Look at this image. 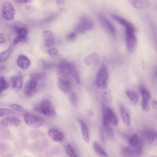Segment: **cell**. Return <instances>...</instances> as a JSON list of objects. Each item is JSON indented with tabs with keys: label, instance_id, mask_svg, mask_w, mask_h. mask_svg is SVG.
Listing matches in <instances>:
<instances>
[{
	"label": "cell",
	"instance_id": "bcb514c9",
	"mask_svg": "<svg viewBox=\"0 0 157 157\" xmlns=\"http://www.w3.org/2000/svg\"><path fill=\"white\" fill-rule=\"evenodd\" d=\"M152 105L154 109H157V102L156 101L154 100L152 103Z\"/></svg>",
	"mask_w": 157,
	"mask_h": 157
},
{
	"label": "cell",
	"instance_id": "ba28073f",
	"mask_svg": "<svg viewBox=\"0 0 157 157\" xmlns=\"http://www.w3.org/2000/svg\"><path fill=\"white\" fill-rule=\"evenodd\" d=\"M98 18L100 24L107 32L111 34H115L116 30L114 26L103 14L99 13Z\"/></svg>",
	"mask_w": 157,
	"mask_h": 157
},
{
	"label": "cell",
	"instance_id": "836d02e7",
	"mask_svg": "<svg viewBox=\"0 0 157 157\" xmlns=\"http://www.w3.org/2000/svg\"><path fill=\"white\" fill-rule=\"evenodd\" d=\"M66 152L67 154L71 157H75L76 155L73 147L70 144H68L66 147Z\"/></svg>",
	"mask_w": 157,
	"mask_h": 157
},
{
	"label": "cell",
	"instance_id": "74e56055",
	"mask_svg": "<svg viewBox=\"0 0 157 157\" xmlns=\"http://www.w3.org/2000/svg\"><path fill=\"white\" fill-rule=\"evenodd\" d=\"M105 133L107 136L109 138H112L113 136V131L109 125L104 126Z\"/></svg>",
	"mask_w": 157,
	"mask_h": 157
},
{
	"label": "cell",
	"instance_id": "ab89813d",
	"mask_svg": "<svg viewBox=\"0 0 157 157\" xmlns=\"http://www.w3.org/2000/svg\"><path fill=\"white\" fill-rule=\"evenodd\" d=\"M26 36H17L14 39L13 43L14 44H16L19 42H25L26 40Z\"/></svg>",
	"mask_w": 157,
	"mask_h": 157
},
{
	"label": "cell",
	"instance_id": "e575fe53",
	"mask_svg": "<svg viewBox=\"0 0 157 157\" xmlns=\"http://www.w3.org/2000/svg\"><path fill=\"white\" fill-rule=\"evenodd\" d=\"M72 76H73L76 82L79 84L80 82V78L79 74L75 65L73 67L72 72Z\"/></svg>",
	"mask_w": 157,
	"mask_h": 157
},
{
	"label": "cell",
	"instance_id": "ffe728a7",
	"mask_svg": "<svg viewBox=\"0 0 157 157\" xmlns=\"http://www.w3.org/2000/svg\"><path fill=\"white\" fill-rule=\"evenodd\" d=\"M93 146L94 151L97 156L102 157L108 156L106 153L98 142L94 141L93 142Z\"/></svg>",
	"mask_w": 157,
	"mask_h": 157
},
{
	"label": "cell",
	"instance_id": "ee69618b",
	"mask_svg": "<svg viewBox=\"0 0 157 157\" xmlns=\"http://www.w3.org/2000/svg\"><path fill=\"white\" fill-rule=\"evenodd\" d=\"M16 2L19 3H30L33 0H14Z\"/></svg>",
	"mask_w": 157,
	"mask_h": 157
},
{
	"label": "cell",
	"instance_id": "f1b7e54d",
	"mask_svg": "<svg viewBox=\"0 0 157 157\" xmlns=\"http://www.w3.org/2000/svg\"><path fill=\"white\" fill-rule=\"evenodd\" d=\"M140 93L143 99L147 100L149 101L151 99V95L149 91L146 88L143 87L141 88Z\"/></svg>",
	"mask_w": 157,
	"mask_h": 157
},
{
	"label": "cell",
	"instance_id": "7402d4cb",
	"mask_svg": "<svg viewBox=\"0 0 157 157\" xmlns=\"http://www.w3.org/2000/svg\"><path fill=\"white\" fill-rule=\"evenodd\" d=\"M13 48V46L11 45L6 50L0 53V63L5 62L8 59Z\"/></svg>",
	"mask_w": 157,
	"mask_h": 157
},
{
	"label": "cell",
	"instance_id": "8fae6325",
	"mask_svg": "<svg viewBox=\"0 0 157 157\" xmlns=\"http://www.w3.org/2000/svg\"><path fill=\"white\" fill-rule=\"evenodd\" d=\"M58 79V84L59 89L65 93L70 92L72 90L70 79L63 78H59Z\"/></svg>",
	"mask_w": 157,
	"mask_h": 157
},
{
	"label": "cell",
	"instance_id": "7dc6e473",
	"mask_svg": "<svg viewBox=\"0 0 157 157\" xmlns=\"http://www.w3.org/2000/svg\"><path fill=\"white\" fill-rule=\"evenodd\" d=\"M56 2L58 4L61 5L64 4L65 3L64 0H57Z\"/></svg>",
	"mask_w": 157,
	"mask_h": 157
},
{
	"label": "cell",
	"instance_id": "1f68e13d",
	"mask_svg": "<svg viewBox=\"0 0 157 157\" xmlns=\"http://www.w3.org/2000/svg\"><path fill=\"white\" fill-rule=\"evenodd\" d=\"M16 113L12 110L6 108H0V117L6 115H13Z\"/></svg>",
	"mask_w": 157,
	"mask_h": 157
},
{
	"label": "cell",
	"instance_id": "5bb4252c",
	"mask_svg": "<svg viewBox=\"0 0 157 157\" xmlns=\"http://www.w3.org/2000/svg\"><path fill=\"white\" fill-rule=\"evenodd\" d=\"M112 17L115 21L125 27L126 29H132L135 32H138V29L135 26L123 18L116 15H113Z\"/></svg>",
	"mask_w": 157,
	"mask_h": 157
},
{
	"label": "cell",
	"instance_id": "9a60e30c",
	"mask_svg": "<svg viewBox=\"0 0 157 157\" xmlns=\"http://www.w3.org/2000/svg\"><path fill=\"white\" fill-rule=\"evenodd\" d=\"M45 45L47 47H51L54 44L55 40L52 32L48 30H44L42 32Z\"/></svg>",
	"mask_w": 157,
	"mask_h": 157
},
{
	"label": "cell",
	"instance_id": "603a6c76",
	"mask_svg": "<svg viewBox=\"0 0 157 157\" xmlns=\"http://www.w3.org/2000/svg\"><path fill=\"white\" fill-rule=\"evenodd\" d=\"M121 154L122 156L124 157L136 156L133 147H124L122 150Z\"/></svg>",
	"mask_w": 157,
	"mask_h": 157
},
{
	"label": "cell",
	"instance_id": "4316f807",
	"mask_svg": "<svg viewBox=\"0 0 157 157\" xmlns=\"http://www.w3.org/2000/svg\"><path fill=\"white\" fill-rule=\"evenodd\" d=\"M126 94L131 103L133 105H136L138 102V98L135 93L132 91L128 90L127 91Z\"/></svg>",
	"mask_w": 157,
	"mask_h": 157
},
{
	"label": "cell",
	"instance_id": "7c38bea8",
	"mask_svg": "<svg viewBox=\"0 0 157 157\" xmlns=\"http://www.w3.org/2000/svg\"><path fill=\"white\" fill-rule=\"evenodd\" d=\"M2 124L6 127H18L20 125L21 122L20 120L14 116H7L2 120Z\"/></svg>",
	"mask_w": 157,
	"mask_h": 157
},
{
	"label": "cell",
	"instance_id": "83f0119b",
	"mask_svg": "<svg viewBox=\"0 0 157 157\" xmlns=\"http://www.w3.org/2000/svg\"><path fill=\"white\" fill-rule=\"evenodd\" d=\"M10 147L7 144H0V154L3 155H10L11 150Z\"/></svg>",
	"mask_w": 157,
	"mask_h": 157
},
{
	"label": "cell",
	"instance_id": "60d3db41",
	"mask_svg": "<svg viewBox=\"0 0 157 157\" xmlns=\"http://www.w3.org/2000/svg\"><path fill=\"white\" fill-rule=\"evenodd\" d=\"M71 102L75 106L77 104V98L74 92H72L70 96Z\"/></svg>",
	"mask_w": 157,
	"mask_h": 157
},
{
	"label": "cell",
	"instance_id": "30bf717a",
	"mask_svg": "<svg viewBox=\"0 0 157 157\" xmlns=\"http://www.w3.org/2000/svg\"><path fill=\"white\" fill-rule=\"evenodd\" d=\"M102 106L103 116L106 117L109 123L114 126H117L118 121L115 113L111 109L106 108L104 104H102Z\"/></svg>",
	"mask_w": 157,
	"mask_h": 157
},
{
	"label": "cell",
	"instance_id": "d590c367",
	"mask_svg": "<svg viewBox=\"0 0 157 157\" xmlns=\"http://www.w3.org/2000/svg\"><path fill=\"white\" fill-rule=\"evenodd\" d=\"M15 31L18 36H26L28 33L27 30L24 27L17 28Z\"/></svg>",
	"mask_w": 157,
	"mask_h": 157
},
{
	"label": "cell",
	"instance_id": "d6986e66",
	"mask_svg": "<svg viewBox=\"0 0 157 157\" xmlns=\"http://www.w3.org/2000/svg\"><path fill=\"white\" fill-rule=\"evenodd\" d=\"M99 60L98 55L94 52L87 57L84 60V62L86 64L89 66L96 65L98 63Z\"/></svg>",
	"mask_w": 157,
	"mask_h": 157
},
{
	"label": "cell",
	"instance_id": "b9f144b4",
	"mask_svg": "<svg viewBox=\"0 0 157 157\" xmlns=\"http://www.w3.org/2000/svg\"><path fill=\"white\" fill-rule=\"evenodd\" d=\"M30 78L38 80L42 78V75L39 73L33 72L30 75Z\"/></svg>",
	"mask_w": 157,
	"mask_h": 157
},
{
	"label": "cell",
	"instance_id": "4dcf8cb0",
	"mask_svg": "<svg viewBox=\"0 0 157 157\" xmlns=\"http://www.w3.org/2000/svg\"><path fill=\"white\" fill-rule=\"evenodd\" d=\"M129 144L132 147H135L138 145L139 140L138 136L136 134L133 135L129 140Z\"/></svg>",
	"mask_w": 157,
	"mask_h": 157
},
{
	"label": "cell",
	"instance_id": "484cf974",
	"mask_svg": "<svg viewBox=\"0 0 157 157\" xmlns=\"http://www.w3.org/2000/svg\"><path fill=\"white\" fill-rule=\"evenodd\" d=\"M149 144L152 145L157 144V132L155 130H152L149 132L148 137Z\"/></svg>",
	"mask_w": 157,
	"mask_h": 157
},
{
	"label": "cell",
	"instance_id": "f6af8a7d",
	"mask_svg": "<svg viewBox=\"0 0 157 157\" xmlns=\"http://www.w3.org/2000/svg\"><path fill=\"white\" fill-rule=\"evenodd\" d=\"M6 39L4 35L0 33V44L4 43L5 42Z\"/></svg>",
	"mask_w": 157,
	"mask_h": 157
},
{
	"label": "cell",
	"instance_id": "6da1fadb",
	"mask_svg": "<svg viewBox=\"0 0 157 157\" xmlns=\"http://www.w3.org/2000/svg\"><path fill=\"white\" fill-rule=\"evenodd\" d=\"M75 65L65 60H62L58 63L56 69L58 78H63L71 79Z\"/></svg>",
	"mask_w": 157,
	"mask_h": 157
},
{
	"label": "cell",
	"instance_id": "52a82bcc",
	"mask_svg": "<svg viewBox=\"0 0 157 157\" xmlns=\"http://www.w3.org/2000/svg\"><path fill=\"white\" fill-rule=\"evenodd\" d=\"M37 81L30 78L25 83L24 88V93L26 98H31L35 94L37 90Z\"/></svg>",
	"mask_w": 157,
	"mask_h": 157
},
{
	"label": "cell",
	"instance_id": "8992f818",
	"mask_svg": "<svg viewBox=\"0 0 157 157\" xmlns=\"http://www.w3.org/2000/svg\"><path fill=\"white\" fill-rule=\"evenodd\" d=\"M134 30L129 29H126L125 39L127 49L131 52L135 51L137 46V38Z\"/></svg>",
	"mask_w": 157,
	"mask_h": 157
},
{
	"label": "cell",
	"instance_id": "2e32d148",
	"mask_svg": "<svg viewBox=\"0 0 157 157\" xmlns=\"http://www.w3.org/2000/svg\"><path fill=\"white\" fill-rule=\"evenodd\" d=\"M48 134L50 138L56 142L62 140L64 137L63 133L60 131L54 128L50 129L48 132Z\"/></svg>",
	"mask_w": 157,
	"mask_h": 157
},
{
	"label": "cell",
	"instance_id": "d4e9b609",
	"mask_svg": "<svg viewBox=\"0 0 157 157\" xmlns=\"http://www.w3.org/2000/svg\"><path fill=\"white\" fill-rule=\"evenodd\" d=\"M47 52L50 57L53 59L57 60L60 57L59 52L55 48H52L49 49L47 51Z\"/></svg>",
	"mask_w": 157,
	"mask_h": 157
},
{
	"label": "cell",
	"instance_id": "5b68a950",
	"mask_svg": "<svg viewBox=\"0 0 157 157\" xmlns=\"http://www.w3.org/2000/svg\"><path fill=\"white\" fill-rule=\"evenodd\" d=\"M24 120L28 126L33 128L39 127L43 124L44 121L42 117L27 112L24 114Z\"/></svg>",
	"mask_w": 157,
	"mask_h": 157
},
{
	"label": "cell",
	"instance_id": "d6a6232c",
	"mask_svg": "<svg viewBox=\"0 0 157 157\" xmlns=\"http://www.w3.org/2000/svg\"><path fill=\"white\" fill-rule=\"evenodd\" d=\"M8 87V84L5 78L2 76H0V92L2 93L7 89Z\"/></svg>",
	"mask_w": 157,
	"mask_h": 157
},
{
	"label": "cell",
	"instance_id": "44dd1931",
	"mask_svg": "<svg viewBox=\"0 0 157 157\" xmlns=\"http://www.w3.org/2000/svg\"><path fill=\"white\" fill-rule=\"evenodd\" d=\"M78 121L81 126L83 139L86 142L89 143L90 138L87 126L85 123L82 120L79 119Z\"/></svg>",
	"mask_w": 157,
	"mask_h": 157
},
{
	"label": "cell",
	"instance_id": "7bdbcfd3",
	"mask_svg": "<svg viewBox=\"0 0 157 157\" xmlns=\"http://www.w3.org/2000/svg\"><path fill=\"white\" fill-rule=\"evenodd\" d=\"M76 36V33L73 32L69 34L67 36V38L69 40H72L75 39Z\"/></svg>",
	"mask_w": 157,
	"mask_h": 157
},
{
	"label": "cell",
	"instance_id": "f35d334b",
	"mask_svg": "<svg viewBox=\"0 0 157 157\" xmlns=\"http://www.w3.org/2000/svg\"><path fill=\"white\" fill-rule=\"evenodd\" d=\"M101 97L104 101L107 103H110L112 101V98L108 93L104 92L101 94Z\"/></svg>",
	"mask_w": 157,
	"mask_h": 157
},
{
	"label": "cell",
	"instance_id": "c3c4849f",
	"mask_svg": "<svg viewBox=\"0 0 157 157\" xmlns=\"http://www.w3.org/2000/svg\"><path fill=\"white\" fill-rule=\"evenodd\" d=\"M5 67L3 66H0V72H2L5 69Z\"/></svg>",
	"mask_w": 157,
	"mask_h": 157
},
{
	"label": "cell",
	"instance_id": "8d00e7d4",
	"mask_svg": "<svg viewBox=\"0 0 157 157\" xmlns=\"http://www.w3.org/2000/svg\"><path fill=\"white\" fill-rule=\"evenodd\" d=\"M149 101L142 99L141 103V106L142 109L145 112H147L149 109V106L148 103Z\"/></svg>",
	"mask_w": 157,
	"mask_h": 157
},
{
	"label": "cell",
	"instance_id": "681fc988",
	"mask_svg": "<svg viewBox=\"0 0 157 157\" xmlns=\"http://www.w3.org/2000/svg\"><path fill=\"white\" fill-rule=\"evenodd\" d=\"M88 114L89 116H91L93 115L92 112L90 110H89L88 111Z\"/></svg>",
	"mask_w": 157,
	"mask_h": 157
},
{
	"label": "cell",
	"instance_id": "7a4b0ae2",
	"mask_svg": "<svg viewBox=\"0 0 157 157\" xmlns=\"http://www.w3.org/2000/svg\"><path fill=\"white\" fill-rule=\"evenodd\" d=\"M108 73L107 67L104 66H101L97 73L95 82L97 87L99 89H106L108 85Z\"/></svg>",
	"mask_w": 157,
	"mask_h": 157
},
{
	"label": "cell",
	"instance_id": "e0dca14e",
	"mask_svg": "<svg viewBox=\"0 0 157 157\" xmlns=\"http://www.w3.org/2000/svg\"><path fill=\"white\" fill-rule=\"evenodd\" d=\"M130 3L136 8L144 10L148 8L150 5L149 0H128Z\"/></svg>",
	"mask_w": 157,
	"mask_h": 157
},
{
	"label": "cell",
	"instance_id": "3957f363",
	"mask_svg": "<svg viewBox=\"0 0 157 157\" xmlns=\"http://www.w3.org/2000/svg\"><path fill=\"white\" fill-rule=\"evenodd\" d=\"M35 109L36 111L47 116L52 117L56 114V112L52 103L48 99L43 100L40 104L35 106Z\"/></svg>",
	"mask_w": 157,
	"mask_h": 157
},
{
	"label": "cell",
	"instance_id": "f546056e",
	"mask_svg": "<svg viewBox=\"0 0 157 157\" xmlns=\"http://www.w3.org/2000/svg\"><path fill=\"white\" fill-rule=\"evenodd\" d=\"M10 108L12 110L20 113H23L24 115L27 112L22 106L16 104H13L10 105Z\"/></svg>",
	"mask_w": 157,
	"mask_h": 157
},
{
	"label": "cell",
	"instance_id": "9c48e42d",
	"mask_svg": "<svg viewBox=\"0 0 157 157\" xmlns=\"http://www.w3.org/2000/svg\"><path fill=\"white\" fill-rule=\"evenodd\" d=\"M2 14L4 19L10 21L13 19L15 14V10L11 3L6 2L3 4Z\"/></svg>",
	"mask_w": 157,
	"mask_h": 157
},
{
	"label": "cell",
	"instance_id": "ac0fdd59",
	"mask_svg": "<svg viewBox=\"0 0 157 157\" xmlns=\"http://www.w3.org/2000/svg\"><path fill=\"white\" fill-rule=\"evenodd\" d=\"M17 63L20 68L24 70L29 67L30 64V62L26 56L21 55L17 59Z\"/></svg>",
	"mask_w": 157,
	"mask_h": 157
},
{
	"label": "cell",
	"instance_id": "277c9868",
	"mask_svg": "<svg viewBox=\"0 0 157 157\" xmlns=\"http://www.w3.org/2000/svg\"><path fill=\"white\" fill-rule=\"evenodd\" d=\"M94 26V22L91 19L87 17H83L81 19L75 28V31L79 34H83L91 30Z\"/></svg>",
	"mask_w": 157,
	"mask_h": 157
},
{
	"label": "cell",
	"instance_id": "cb8c5ba5",
	"mask_svg": "<svg viewBox=\"0 0 157 157\" xmlns=\"http://www.w3.org/2000/svg\"><path fill=\"white\" fill-rule=\"evenodd\" d=\"M121 113L122 121L124 124L129 125L130 124V119L129 115L127 110L123 107L120 109Z\"/></svg>",
	"mask_w": 157,
	"mask_h": 157
},
{
	"label": "cell",
	"instance_id": "f907efd6",
	"mask_svg": "<svg viewBox=\"0 0 157 157\" xmlns=\"http://www.w3.org/2000/svg\"><path fill=\"white\" fill-rule=\"evenodd\" d=\"M2 95V93H0V97H1V96Z\"/></svg>",
	"mask_w": 157,
	"mask_h": 157
},
{
	"label": "cell",
	"instance_id": "4fadbf2b",
	"mask_svg": "<svg viewBox=\"0 0 157 157\" xmlns=\"http://www.w3.org/2000/svg\"><path fill=\"white\" fill-rule=\"evenodd\" d=\"M11 86L15 91H18L21 89L23 83V79L20 75L13 76L11 79Z\"/></svg>",
	"mask_w": 157,
	"mask_h": 157
}]
</instances>
